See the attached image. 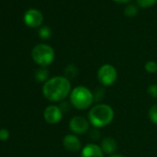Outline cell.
Returning a JSON list of instances; mask_svg holds the SVG:
<instances>
[{
	"label": "cell",
	"instance_id": "6da1fadb",
	"mask_svg": "<svg viewBox=\"0 0 157 157\" xmlns=\"http://www.w3.org/2000/svg\"><path fill=\"white\" fill-rule=\"evenodd\" d=\"M43 94L51 102H62L71 93V84L64 76L53 77L44 83Z\"/></svg>",
	"mask_w": 157,
	"mask_h": 157
},
{
	"label": "cell",
	"instance_id": "7a4b0ae2",
	"mask_svg": "<svg viewBox=\"0 0 157 157\" xmlns=\"http://www.w3.org/2000/svg\"><path fill=\"white\" fill-rule=\"evenodd\" d=\"M114 109L106 104H98L94 105L89 114L88 120L95 128L108 126L114 119Z\"/></svg>",
	"mask_w": 157,
	"mask_h": 157
},
{
	"label": "cell",
	"instance_id": "3957f363",
	"mask_svg": "<svg viewBox=\"0 0 157 157\" xmlns=\"http://www.w3.org/2000/svg\"><path fill=\"white\" fill-rule=\"evenodd\" d=\"M69 102L78 110H85L92 106L94 102V94L85 86H77L71 90Z\"/></svg>",
	"mask_w": 157,
	"mask_h": 157
},
{
	"label": "cell",
	"instance_id": "277c9868",
	"mask_svg": "<svg viewBox=\"0 0 157 157\" xmlns=\"http://www.w3.org/2000/svg\"><path fill=\"white\" fill-rule=\"evenodd\" d=\"M32 57L39 66H41L42 67H46L54 62L55 51L50 45L40 44L33 48Z\"/></svg>",
	"mask_w": 157,
	"mask_h": 157
},
{
	"label": "cell",
	"instance_id": "5b68a950",
	"mask_svg": "<svg viewBox=\"0 0 157 157\" xmlns=\"http://www.w3.org/2000/svg\"><path fill=\"white\" fill-rule=\"evenodd\" d=\"M97 78L104 86H111L117 80V71L111 64H105L101 66L97 71Z\"/></svg>",
	"mask_w": 157,
	"mask_h": 157
},
{
	"label": "cell",
	"instance_id": "8992f818",
	"mask_svg": "<svg viewBox=\"0 0 157 157\" xmlns=\"http://www.w3.org/2000/svg\"><path fill=\"white\" fill-rule=\"evenodd\" d=\"M69 128L75 135L85 134L89 131L90 122L82 116H75L69 121Z\"/></svg>",
	"mask_w": 157,
	"mask_h": 157
},
{
	"label": "cell",
	"instance_id": "52a82bcc",
	"mask_svg": "<svg viewBox=\"0 0 157 157\" xmlns=\"http://www.w3.org/2000/svg\"><path fill=\"white\" fill-rule=\"evenodd\" d=\"M23 20L27 26L31 28H36L42 25L44 21V16L40 10L35 9H31L25 12Z\"/></svg>",
	"mask_w": 157,
	"mask_h": 157
},
{
	"label": "cell",
	"instance_id": "ba28073f",
	"mask_svg": "<svg viewBox=\"0 0 157 157\" xmlns=\"http://www.w3.org/2000/svg\"><path fill=\"white\" fill-rule=\"evenodd\" d=\"M44 120L49 124H56L61 121L63 112L57 105H49L44 111Z\"/></svg>",
	"mask_w": 157,
	"mask_h": 157
},
{
	"label": "cell",
	"instance_id": "9c48e42d",
	"mask_svg": "<svg viewBox=\"0 0 157 157\" xmlns=\"http://www.w3.org/2000/svg\"><path fill=\"white\" fill-rule=\"evenodd\" d=\"M63 145L66 150L77 152L82 149V142L75 134H67L63 139Z\"/></svg>",
	"mask_w": 157,
	"mask_h": 157
},
{
	"label": "cell",
	"instance_id": "30bf717a",
	"mask_svg": "<svg viewBox=\"0 0 157 157\" xmlns=\"http://www.w3.org/2000/svg\"><path fill=\"white\" fill-rule=\"evenodd\" d=\"M102 148L95 143H89L82 150V157H104Z\"/></svg>",
	"mask_w": 157,
	"mask_h": 157
},
{
	"label": "cell",
	"instance_id": "8fae6325",
	"mask_svg": "<svg viewBox=\"0 0 157 157\" xmlns=\"http://www.w3.org/2000/svg\"><path fill=\"white\" fill-rule=\"evenodd\" d=\"M100 147L102 148V150L105 153L112 155L116 152V151L117 149V142L114 138L106 137L102 140Z\"/></svg>",
	"mask_w": 157,
	"mask_h": 157
},
{
	"label": "cell",
	"instance_id": "7c38bea8",
	"mask_svg": "<svg viewBox=\"0 0 157 157\" xmlns=\"http://www.w3.org/2000/svg\"><path fill=\"white\" fill-rule=\"evenodd\" d=\"M64 77H66L68 80H71V78H76L78 75V69L77 67V66H75L74 64H69L67 65L65 68H64Z\"/></svg>",
	"mask_w": 157,
	"mask_h": 157
},
{
	"label": "cell",
	"instance_id": "4fadbf2b",
	"mask_svg": "<svg viewBox=\"0 0 157 157\" xmlns=\"http://www.w3.org/2000/svg\"><path fill=\"white\" fill-rule=\"evenodd\" d=\"M34 77H35V80L37 82H45L48 81L47 78L49 77V70L46 67H40L35 71Z\"/></svg>",
	"mask_w": 157,
	"mask_h": 157
},
{
	"label": "cell",
	"instance_id": "5bb4252c",
	"mask_svg": "<svg viewBox=\"0 0 157 157\" xmlns=\"http://www.w3.org/2000/svg\"><path fill=\"white\" fill-rule=\"evenodd\" d=\"M148 117L151 123L157 125V104H154L150 107L148 112Z\"/></svg>",
	"mask_w": 157,
	"mask_h": 157
},
{
	"label": "cell",
	"instance_id": "9a60e30c",
	"mask_svg": "<svg viewBox=\"0 0 157 157\" xmlns=\"http://www.w3.org/2000/svg\"><path fill=\"white\" fill-rule=\"evenodd\" d=\"M38 33H39V36H40L42 39L46 40V39H49V38L51 37V35H52V31H51V29H50L48 26H44V27H42V28L39 29Z\"/></svg>",
	"mask_w": 157,
	"mask_h": 157
},
{
	"label": "cell",
	"instance_id": "2e32d148",
	"mask_svg": "<svg viewBox=\"0 0 157 157\" xmlns=\"http://www.w3.org/2000/svg\"><path fill=\"white\" fill-rule=\"evenodd\" d=\"M144 68H145V70H146L148 73L153 74V73L157 72V63H156L155 61L149 60V61H147V62L145 63Z\"/></svg>",
	"mask_w": 157,
	"mask_h": 157
},
{
	"label": "cell",
	"instance_id": "e0dca14e",
	"mask_svg": "<svg viewBox=\"0 0 157 157\" xmlns=\"http://www.w3.org/2000/svg\"><path fill=\"white\" fill-rule=\"evenodd\" d=\"M138 13V8L134 5H128L125 8V15L128 17H134Z\"/></svg>",
	"mask_w": 157,
	"mask_h": 157
},
{
	"label": "cell",
	"instance_id": "ac0fdd59",
	"mask_svg": "<svg viewBox=\"0 0 157 157\" xmlns=\"http://www.w3.org/2000/svg\"><path fill=\"white\" fill-rule=\"evenodd\" d=\"M157 2V0H137V3L141 8H150Z\"/></svg>",
	"mask_w": 157,
	"mask_h": 157
},
{
	"label": "cell",
	"instance_id": "d6986e66",
	"mask_svg": "<svg viewBox=\"0 0 157 157\" xmlns=\"http://www.w3.org/2000/svg\"><path fill=\"white\" fill-rule=\"evenodd\" d=\"M147 93L152 98H157V84H151L147 89Z\"/></svg>",
	"mask_w": 157,
	"mask_h": 157
},
{
	"label": "cell",
	"instance_id": "ffe728a7",
	"mask_svg": "<svg viewBox=\"0 0 157 157\" xmlns=\"http://www.w3.org/2000/svg\"><path fill=\"white\" fill-rule=\"evenodd\" d=\"M10 138V131L6 128L0 129V140L6 141Z\"/></svg>",
	"mask_w": 157,
	"mask_h": 157
},
{
	"label": "cell",
	"instance_id": "44dd1931",
	"mask_svg": "<svg viewBox=\"0 0 157 157\" xmlns=\"http://www.w3.org/2000/svg\"><path fill=\"white\" fill-rule=\"evenodd\" d=\"M115 2H117V3H128L129 1H131V0H114Z\"/></svg>",
	"mask_w": 157,
	"mask_h": 157
},
{
	"label": "cell",
	"instance_id": "7402d4cb",
	"mask_svg": "<svg viewBox=\"0 0 157 157\" xmlns=\"http://www.w3.org/2000/svg\"><path fill=\"white\" fill-rule=\"evenodd\" d=\"M108 157H124V156L121 155V154H112V155H110Z\"/></svg>",
	"mask_w": 157,
	"mask_h": 157
}]
</instances>
